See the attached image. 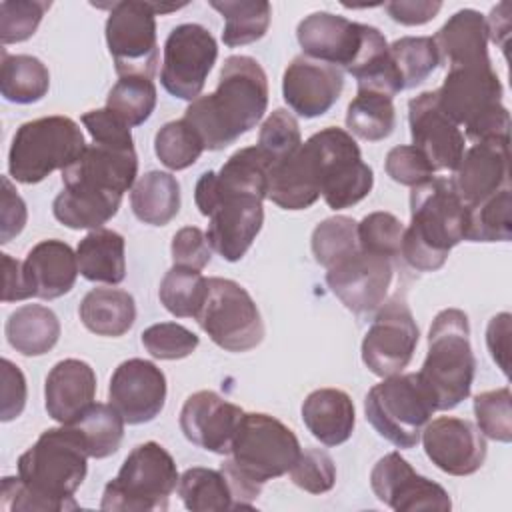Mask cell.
Instances as JSON below:
<instances>
[{
  "mask_svg": "<svg viewBox=\"0 0 512 512\" xmlns=\"http://www.w3.org/2000/svg\"><path fill=\"white\" fill-rule=\"evenodd\" d=\"M224 18L222 40L228 48L260 40L270 26L272 8L266 0H210Z\"/></svg>",
  "mask_w": 512,
  "mask_h": 512,
  "instance_id": "cell-37",
  "label": "cell"
},
{
  "mask_svg": "<svg viewBox=\"0 0 512 512\" xmlns=\"http://www.w3.org/2000/svg\"><path fill=\"white\" fill-rule=\"evenodd\" d=\"M178 494L192 512L234 510L230 484L222 470L202 466L188 468L178 480Z\"/></svg>",
  "mask_w": 512,
  "mask_h": 512,
  "instance_id": "cell-40",
  "label": "cell"
},
{
  "mask_svg": "<svg viewBox=\"0 0 512 512\" xmlns=\"http://www.w3.org/2000/svg\"><path fill=\"white\" fill-rule=\"evenodd\" d=\"M402 234V222L390 212H370L358 222V246L390 260L400 254Z\"/></svg>",
  "mask_w": 512,
  "mask_h": 512,
  "instance_id": "cell-49",
  "label": "cell"
},
{
  "mask_svg": "<svg viewBox=\"0 0 512 512\" xmlns=\"http://www.w3.org/2000/svg\"><path fill=\"white\" fill-rule=\"evenodd\" d=\"M88 452L74 426L44 430L18 458V476H4L0 508L66 512L78 510L74 492L86 478Z\"/></svg>",
  "mask_w": 512,
  "mask_h": 512,
  "instance_id": "cell-1",
  "label": "cell"
},
{
  "mask_svg": "<svg viewBox=\"0 0 512 512\" xmlns=\"http://www.w3.org/2000/svg\"><path fill=\"white\" fill-rule=\"evenodd\" d=\"M50 72L42 60L30 54H8L2 50L0 92L8 102L32 104L46 96Z\"/></svg>",
  "mask_w": 512,
  "mask_h": 512,
  "instance_id": "cell-36",
  "label": "cell"
},
{
  "mask_svg": "<svg viewBox=\"0 0 512 512\" xmlns=\"http://www.w3.org/2000/svg\"><path fill=\"white\" fill-rule=\"evenodd\" d=\"M310 246L314 260L330 268L358 250V222L348 216H330L314 228Z\"/></svg>",
  "mask_w": 512,
  "mask_h": 512,
  "instance_id": "cell-45",
  "label": "cell"
},
{
  "mask_svg": "<svg viewBox=\"0 0 512 512\" xmlns=\"http://www.w3.org/2000/svg\"><path fill=\"white\" fill-rule=\"evenodd\" d=\"M22 270L32 298L42 300H54L68 294L80 272L76 252L56 238L32 246L22 262Z\"/></svg>",
  "mask_w": 512,
  "mask_h": 512,
  "instance_id": "cell-27",
  "label": "cell"
},
{
  "mask_svg": "<svg viewBox=\"0 0 512 512\" xmlns=\"http://www.w3.org/2000/svg\"><path fill=\"white\" fill-rule=\"evenodd\" d=\"M194 200L200 214L208 216L206 238L212 250L228 262H238L262 230V198L220 188L214 172L208 170L196 182Z\"/></svg>",
  "mask_w": 512,
  "mask_h": 512,
  "instance_id": "cell-8",
  "label": "cell"
},
{
  "mask_svg": "<svg viewBox=\"0 0 512 512\" xmlns=\"http://www.w3.org/2000/svg\"><path fill=\"white\" fill-rule=\"evenodd\" d=\"M28 212L10 178H2V208H0V242L6 244L24 230Z\"/></svg>",
  "mask_w": 512,
  "mask_h": 512,
  "instance_id": "cell-57",
  "label": "cell"
},
{
  "mask_svg": "<svg viewBox=\"0 0 512 512\" xmlns=\"http://www.w3.org/2000/svg\"><path fill=\"white\" fill-rule=\"evenodd\" d=\"M210 340L228 352H246L264 338L260 310L248 290L228 278H208V292L196 316Z\"/></svg>",
  "mask_w": 512,
  "mask_h": 512,
  "instance_id": "cell-12",
  "label": "cell"
},
{
  "mask_svg": "<svg viewBox=\"0 0 512 512\" xmlns=\"http://www.w3.org/2000/svg\"><path fill=\"white\" fill-rule=\"evenodd\" d=\"M218 58V44L200 24L176 26L164 42L160 82L180 100H196Z\"/></svg>",
  "mask_w": 512,
  "mask_h": 512,
  "instance_id": "cell-14",
  "label": "cell"
},
{
  "mask_svg": "<svg viewBox=\"0 0 512 512\" xmlns=\"http://www.w3.org/2000/svg\"><path fill=\"white\" fill-rule=\"evenodd\" d=\"M510 140L476 142L454 170L452 186L470 208L510 186Z\"/></svg>",
  "mask_w": 512,
  "mask_h": 512,
  "instance_id": "cell-25",
  "label": "cell"
},
{
  "mask_svg": "<svg viewBox=\"0 0 512 512\" xmlns=\"http://www.w3.org/2000/svg\"><path fill=\"white\" fill-rule=\"evenodd\" d=\"M370 486L376 498L396 512H448L452 508L450 494L430 478L416 474L400 452H390L374 464Z\"/></svg>",
  "mask_w": 512,
  "mask_h": 512,
  "instance_id": "cell-17",
  "label": "cell"
},
{
  "mask_svg": "<svg viewBox=\"0 0 512 512\" xmlns=\"http://www.w3.org/2000/svg\"><path fill=\"white\" fill-rule=\"evenodd\" d=\"M438 60L452 68L488 66V30L486 18L472 8L458 10L432 36Z\"/></svg>",
  "mask_w": 512,
  "mask_h": 512,
  "instance_id": "cell-29",
  "label": "cell"
},
{
  "mask_svg": "<svg viewBox=\"0 0 512 512\" xmlns=\"http://www.w3.org/2000/svg\"><path fill=\"white\" fill-rule=\"evenodd\" d=\"M302 420L308 432L324 446H340L354 432L352 398L338 388H318L302 402Z\"/></svg>",
  "mask_w": 512,
  "mask_h": 512,
  "instance_id": "cell-30",
  "label": "cell"
},
{
  "mask_svg": "<svg viewBox=\"0 0 512 512\" xmlns=\"http://www.w3.org/2000/svg\"><path fill=\"white\" fill-rule=\"evenodd\" d=\"M320 172V196L328 208L344 210L364 200L374 186V172L362 160L350 132L328 126L306 140Z\"/></svg>",
  "mask_w": 512,
  "mask_h": 512,
  "instance_id": "cell-11",
  "label": "cell"
},
{
  "mask_svg": "<svg viewBox=\"0 0 512 512\" xmlns=\"http://www.w3.org/2000/svg\"><path fill=\"white\" fill-rule=\"evenodd\" d=\"M486 346H488V352H490L492 360L496 362V366L508 378V374H510V362H508V356H510V314L508 312H500V314L490 318L488 328H486Z\"/></svg>",
  "mask_w": 512,
  "mask_h": 512,
  "instance_id": "cell-58",
  "label": "cell"
},
{
  "mask_svg": "<svg viewBox=\"0 0 512 512\" xmlns=\"http://www.w3.org/2000/svg\"><path fill=\"white\" fill-rule=\"evenodd\" d=\"M468 206L450 178H432L410 192V226L404 228L400 254L420 272L444 266L450 250L466 240Z\"/></svg>",
  "mask_w": 512,
  "mask_h": 512,
  "instance_id": "cell-3",
  "label": "cell"
},
{
  "mask_svg": "<svg viewBox=\"0 0 512 512\" xmlns=\"http://www.w3.org/2000/svg\"><path fill=\"white\" fill-rule=\"evenodd\" d=\"M418 336L420 332L406 300L392 298L378 308L364 334L362 362L380 378L400 374L414 356Z\"/></svg>",
  "mask_w": 512,
  "mask_h": 512,
  "instance_id": "cell-15",
  "label": "cell"
},
{
  "mask_svg": "<svg viewBox=\"0 0 512 512\" xmlns=\"http://www.w3.org/2000/svg\"><path fill=\"white\" fill-rule=\"evenodd\" d=\"M388 16L394 22H400L404 26H420L430 22L442 8V2H426V0H418V2H388L386 6Z\"/></svg>",
  "mask_w": 512,
  "mask_h": 512,
  "instance_id": "cell-59",
  "label": "cell"
},
{
  "mask_svg": "<svg viewBox=\"0 0 512 512\" xmlns=\"http://www.w3.org/2000/svg\"><path fill=\"white\" fill-rule=\"evenodd\" d=\"M154 152L166 168L184 170L200 158V154L204 152V144L196 130L182 118L166 122L156 132Z\"/></svg>",
  "mask_w": 512,
  "mask_h": 512,
  "instance_id": "cell-46",
  "label": "cell"
},
{
  "mask_svg": "<svg viewBox=\"0 0 512 512\" xmlns=\"http://www.w3.org/2000/svg\"><path fill=\"white\" fill-rule=\"evenodd\" d=\"M4 332L8 344L22 356H42L56 346L60 320L48 306L26 304L8 316Z\"/></svg>",
  "mask_w": 512,
  "mask_h": 512,
  "instance_id": "cell-33",
  "label": "cell"
},
{
  "mask_svg": "<svg viewBox=\"0 0 512 512\" xmlns=\"http://www.w3.org/2000/svg\"><path fill=\"white\" fill-rule=\"evenodd\" d=\"M108 400L126 424H146L164 408L166 376L150 360H124L110 378Z\"/></svg>",
  "mask_w": 512,
  "mask_h": 512,
  "instance_id": "cell-19",
  "label": "cell"
},
{
  "mask_svg": "<svg viewBox=\"0 0 512 512\" xmlns=\"http://www.w3.org/2000/svg\"><path fill=\"white\" fill-rule=\"evenodd\" d=\"M344 88L342 70L308 56H296L282 76V96L292 112L302 118L326 114Z\"/></svg>",
  "mask_w": 512,
  "mask_h": 512,
  "instance_id": "cell-24",
  "label": "cell"
},
{
  "mask_svg": "<svg viewBox=\"0 0 512 512\" xmlns=\"http://www.w3.org/2000/svg\"><path fill=\"white\" fill-rule=\"evenodd\" d=\"M422 446L436 468L450 476H468L486 460V440L470 420L440 416L422 430Z\"/></svg>",
  "mask_w": 512,
  "mask_h": 512,
  "instance_id": "cell-20",
  "label": "cell"
},
{
  "mask_svg": "<svg viewBox=\"0 0 512 512\" xmlns=\"http://www.w3.org/2000/svg\"><path fill=\"white\" fill-rule=\"evenodd\" d=\"M200 344V338L182 324L158 322L142 332V346L158 360H180L190 356Z\"/></svg>",
  "mask_w": 512,
  "mask_h": 512,
  "instance_id": "cell-50",
  "label": "cell"
},
{
  "mask_svg": "<svg viewBox=\"0 0 512 512\" xmlns=\"http://www.w3.org/2000/svg\"><path fill=\"white\" fill-rule=\"evenodd\" d=\"M106 108L130 128L144 124L156 108V86L146 76H120L106 98Z\"/></svg>",
  "mask_w": 512,
  "mask_h": 512,
  "instance_id": "cell-43",
  "label": "cell"
},
{
  "mask_svg": "<svg viewBox=\"0 0 512 512\" xmlns=\"http://www.w3.org/2000/svg\"><path fill=\"white\" fill-rule=\"evenodd\" d=\"M268 106V80L258 60L230 56L224 60L218 86L198 96L184 112V120L200 136L204 150H222L250 132Z\"/></svg>",
  "mask_w": 512,
  "mask_h": 512,
  "instance_id": "cell-2",
  "label": "cell"
},
{
  "mask_svg": "<svg viewBox=\"0 0 512 512\" xmlns=\"http://www.w3.org/2000/svg\"><path fill=\"white\" fill-rule=\"evenodd\" d=\"M156 16L152 2L122 0L110 4L106 44L118 76H154L158 64Z\"/></svg>",
  "mask_w": 512,
  "mask_h": 512,
  "instance_id": "cell-13",
  "label": "cell"
},
{
  "mask_svg": "<svg viewBox=\"0 0 512 512\" xmlns=\"http://www.w3.org/2000/svg\"><path fill=\"white\" fill-rule=\"evenodd\" d=\"M2 406H0V420L10 422L18 418L26 406V378L22 370L10 362L8 358L2 360Z\"/></svg>",
  "mask_w": 512,
  "mask_h": 512,
  "instance_id": "cell-56",
  "label": "cell"
},
{
  "mask_svg": "<svg viewBox=\"0 0 512 512\" xmlns=\"http://www.w3.org/2000/svg\"><path fill=\"white\" fill-rule=\"evenodd\" d=\"M502 82L488 66L452 68L436 90L446 116L464 126L466 138L476 142L510 140V114L502 104Z\"/></svg>",
  "mask_w": 512,
  "mask_h": 512,
  "instance_id": "cell-5",
  "label": "cell"
},
{
  "mask_svg": "<svg viewBox=\"0 0 512 512\" xmlns=\"http://www.w3.org/2000/svg\"><path fill=\"white\" fill-rule=\"evenodd\" d=\"M384 168L394 182L410 188L432 180L436 172L428 158L416 146H394L386 154Z\"/></svg>",
  "mask_w": 512,
  "mask_h": 512,
  "instance_id": "cell-53",
  "label": "cell"
},
{
  "mask_svg": "<svg viewBox=\"0 0 512 512\" xmlns=\"http://www.w3.org/2000/svg\"><path fill=\"white\" fill-rule=\"evenodd\" d=\"M136 174L138 156L134 148L90 144L74 164L62 170V184L122 198L132 188Z\"/></svg>",
  "mask_w": 512,
  "mask_h": 512,
  "instance_id": "cell-21",
  "label": "cell"
},
{
  "mask_svg": "<svg viewBox=\"0 0 512 512\" xmlns=\"http://www.w3.org/2000/svg\"><path fill=\"white\" fill-rule=\"evenodd\" d=\"M300 144L302 136L296 118L288 110L278 108L262 122L256 146L262 150V154L270 160L272 166L290 156L292 152H296Z\"/></svg>",
  "mask_w": 512,
  "mask_h": 512,
  "instance_id": "cell-48",
  "label": "cell"
},
{
  "mask_svg": "<svg viewBox=\"0 0 512 512\" xmlns=\"http://www.w3.org/2000/svg\"><path fill=\"white\" fill-rule=\"evenodd\" d=\"M50 6V2L40 0L0 2V42L6 46L32 38Z\"/></svg>",
  "mask_w": 512,
  "mask_h": 512,
  "instance_id": "cell-51",
  "label": "cell"
},
{
  "mask_svg": "<svg viewBox=\"0 0 512 512\" xmlns=\"http://www.w3.org/2000/svg\"><path fill=\"white\" fill-rule=\"evenodd\" d=\"M242 414L240 406L220 394L212 390H198L186 398L180 410V430L188 442L202 450L230 454Z\"/></svg>",
  "mask_w": 512,
  "mask_h": 512,
  "instance_id": "cell-22",
  "label": "cell"
},
{
  "mask_svg": "<svg viewBox=\"0 0 512 512\" xmlns=\"http://www.w3.org/2000/svg\"><path fill=\"white\" fill-rule=\"evenodd\" d=\"M436 404L418 372L392 374L372 386L364 400V414L372 428L396 448H414Z\"/></svg>",
  "mask_w": 512,
  "mask_h": 512,
  "instance_id": "cell-9",
  "label": "cell"
},
{
  "mask_svg": "<svg viewBox=\"0 0 512 512\" xmlns=\"http://www.w3.org/2000/svg\"><path fill=\"white\" fill-rule=\"evenodd\" d=\"M96 374L92 366L78 358H66L52 366L44 384V406L52 420L72 424L94 404Z\"/></svg>",
  "mask_w": 512,
  "mask_h": 512,
  "instance_id": "cell-26",
  "label": "cell"
},
{
  "mask_svg": "<svg viewBox=\"0 0 512 512\" xmlns=\"http://www.w3.org/2000/svg\"><path fill=\"white\" fill-rule=\"evenodd\" d=\"M408 124L412 146L428 158L432 168L454 172L466 150L464 132L440 108L436 90L408 102Z\"/></svg>",
  "mask_w": 512,
  "mask_h": 512,
  "instance_id": "cell-18",
  "label": "cell"
},
{
  "mask_svg": "<svg viewBox=\"0 0 512 512\" xmlns=\"http://www.w3.org/2000/svg\"><path fill=\"white\" fill-rule=\"evenodd\" d=\"M510 238H512V190L508 186L468 208L466 240L508 242Z\"/></svg>",
  "mask_w": 512,
  "mask_h": 512,
  "instance_id": "cell-42",
  "label": "cell"
},
{
  "mask_svg": "<svg viewBox=\"0 0 512 512\" xmlns=\"http://www.w3.org/2000/svg\"><path fill=\"white\" fill-rule=\"evenodd\" d=\"M268 198L284 210H306L320 198V172L308 142L270 166Z\"/></svg>",
  "mask_w": 512,
  "mask_h": 512,
  "instance_id": "cell-28",
  "label": "cell"
},
{
  "mask_svg": "<svg viewBox=\"0 0 512 512\" xmlns=\"http://www.w3.org/2000/svg\"><path fill=\"white\" fill-rule=\"evenodd\" d=\"M134 216L150 226H166L180 210V184L170 172L150 170L130 192Z\"/></svg>",
  "mask_w": 512,
  "mask_h": 512,
  "instance_id": "cell-34",
  "label": "cell"
},
{
  "mask_svg": "<svg viewBox=\"0 0 512 512\" xmlns=\"http://www.w3.org/2000/svg\"><path fill=\"white\" fill-rule=\"evenodd\" d=\"M476 358L470 346L468 316L458 308L436 314L428 332V354L418 372L436 410H452L470 396Z\"/></svg>",
  "mask_w": 512,
  "mask_h": 512,
  "instance_id": "cell-4",
  "label": "cell"
},
{
  "mask_svg": "<svg viewBox=\"0 0 512 512\" xmlns=\"http://www.w3.org/2000/svg\"><path fill=\"white\" fill-rule=\"evenodd\" d=\"M82 124L90 132L94 144L112 148H134L130 126L108 108L88 110L86 114H82Z\"/></svg>",
  "mask_w": 512,
  "mask_h": 512,
  "instance_id": "cell-54",
  "label": "cell"
},
{
  "mask_svg": "<svg viewBox=\"0 0 512 512\" xmlns=\"http://www.w3.org/2000/svg\"><path fill=\"white\" fill-rule=\"evenodd\" d=\"M82 324L98 334L118 338L126 334L136 320L132 294L120 288H92L78 308Z\"/></svg>",
  "mask_w": 512,
  "mask_h": 512,
  "instance_id": "cell-32",
  "label": "cell"
},
{
  "mask_svg": "<svg viewBox=\"0 0 512 512\" xmlns=\"http://www.w3.org/2000/svg\"><path fill=\"white\" fill-rule=\"evenodd\" d=\"M474 416L478 430L496 442L512 440V394L508 386L486 390L474 396Z\"/></svg>",
  "mask_w": 512,
  "mask_h": 512,
  "instance_id": "cell-47",
  "label": "cell"
},
{
  "mask_svg": "<svg viewBox=\"0 0 512 512\" xmlns=\"http://www.w3.org/2000/svg\"><path fill=\"white\" fill-rule=\"evenodd\" d=\"M390 56L400 72L404 88L422 84L440 64L432 36H404L390 44Z\"/></svg>",
  "mask_w": 512,
  "mask_h": 512,
  "instance_id": "cell-44",
  "label": "cell"
},
{
  "mask_svg": "<svg viewBox=\"0 0 512 512\" xmlns=\"http://www.w3.org/2000/svg\"><path fill=\"white\" fill-rule=\"evenodd\" d=\"M80 126L68 116H44L24 122L8 152V172L16 182L36 184L54 170L74 164L86 150Z\"/></svg>",
  "mask_w": 512,
  "mask_h": 512,
  "instance_id": "cell-7",
  "label": "cell"
},
{
  "mask_svg": "<svg viewBox=\"0 0 512 512\" xmlns=\"http://www.w3.org/2000/svg\"><path fill=\"white\" fill-rule=\"evenodd\" d=\"M510 4L502 2L496 8H492L488 20H486V30H488V38L494 44H500L506 50V42L510 36V16H508Z\"/></svg>",
  "mask_w": 512,
  "mask_h": 512,
  "instance_id": "cell-61",
  "label": "cell"
},
{
  "mask_svg": "<svg viewBox=\"0 0 512 512\" xmlns=\"http://www.w3.org/2000/svg\"><path fill=\"white\" fill-rule=\"evenodd\" d=\"M122 198L80 188H62L52 202L54 218L72 230H98L116 216Z\"/></svg>",
  "mask_w": 512,
  "mask_h": 512,
  "instance_id": "cell-35",
  "label": "cell"
},
{
  "mask_svg": "<svg viewBox=\"0 0 512 512\" xmlns=\"http://www.w3.org/2000/svg\"><path fill=\"white\" fill-rule=\"evenodd\" d=\"M80 274L90 282L120 284L126 278V242L124 236L98 228L88 232L76 248Z\"/></svg>",
  "mask_w": 512,
  "mask_h": 512,
  "instance_id": "cell-31",
  "label": "cell"
},
{
  "mask_svg": "<svg viewBox=\"0 0 512 512\" xmlns=\"http://www.w3.org/2000/svg\"><path fill=\"white\" fill-rule=\"evenodd\" d=\"M366 30L368 24L330 12H314L298 24L296 38L304 56L348 70L364 44Z\"/></svg>",
  "mask_w": 512,
  "mask_h": 512,
  "instance_id": "cell-23",
  "label": "cell"
},
{
  "mask_svg": "<svg viewBox=\"0 0 512 512\" xmlns=\"http://www.w3.org/2000/svg\"><path fill=\"white\" fill-rule=\"evenodd\" d=\"M346 126L354 136L368 142L388 138L396 126L392 98L378 92L358 90L356 98L348 104Z\"/></svg>",
  "mask_w": 512,
  "mask_h": 512,
  "instance_id": "cell-39",
  "label": "cell"
},
{
  "mask_svg": "<svg viewBox=\"0 0 512 512\" xmlns=\"http://www.w3.org/2000/svg\"><path fill=\"white\" fill-rule=\"evenodd\" d=\"M124 418L112 404L94 402L70 426L80 434L90 458H108L118 452L124 438Z\"/></svg>",
  "mask_w": 512,
  "mask_h": 512,
  "instance_id": "cell-38",
  "label": "cell"
},
{
  "mask_svg": "<svg viewBox=\"0 0 512 512\" xmlns=\"http://www.w3.org/2000/svg\"><path fill=\"white\" fill-rule=\"evenodd\" d=\"M208 292V280L200 270L172 266L158 288V298L164 308L178 318H196Z\"/></svg>",
  "mask_w": 512,
  "mask_h": 512,
  "instance_id": "cell-41",
  "label": "cell"
},
{
  "mask_svg": "<svg viewBox=\"0 0 512 512\" xmlns=\"http://www.w3.org/2000/svg\"><path fill=\"white\" fill-rule=\"evenodd\" d=\"M332 294L354 314H370L384 304L392 282V260L358 246L352 254L326 268Z\"/></svg>",
  "mask_w": 512,
  "mask_h": 512,
  "instance_id": "cell-16",
  "label": "cell"
},
{
  "mask_svg": "<svg viewBox=\"0 0 512 512\" xmlns=\"http://www.w3.org/2000/svg\"><path fill=\"white\" fill-rule=\"evenodd\" d=\"M178 468L172 454L158 442L132 448L116 478L102 492V510L110 512H162L178 486Z\"/></svg>",
  "mask_w": 512,
  "mask_h": 512,
  "instance_id": "cell-6",
  "label": "cell"
},
{
  "mask_svg": "<svg viewBox=\"0 0 512 512\" xmlns=\"http://www.w3.org/2000/svg\"><path fill=\"white\" fill-rule=\"evenodd\" d=\"M172 260L176 266L202 270L212 258V246L206 234L196 226L180 228L172 238Z\"/></svg>",
  "mask_w": 512,
  "mask_h": 512,
  "instance_id": "cell-55",
  "label": "cell"
},
{
  "mask_svg": "<svg viewBox=\"0 0 512 512\" xmlns=\"http://www.w3.org/2000/svg\"><path fill=\"white\" fill-rule=\"evenodd\" d=\"M2 268H4V290H2V300L4 302H16V300H26L32 298L26 280H24V270L18 260H14L10 254H2Z\"/></svg>",
  "mask_w": 512,
  "mask_h": 512,
  "instance_id": "cell-60",
  "label": "cell"
},
{
  "mask_svg": "<svg viewBox=\"0 0 512 512\" xmlns=\"http://www.w3.org/2000/svg\"><path fill=\"white\" fill-rule=\"evenodd\" d=\"M300 452L296 434L284 422L264 412H244L230 446V462L250 482L264 486L288 474Z\"/></svg>",
  "mask_w": 512,
  "mask_h": 512,
  "instance_id": "cell-10",
  "label": "cell"
},
{
  "mask_svg": "<svg viewBox=\"0 0 512 512\" xmlns=\"http://www.w3.org/2000/svg\"><path fill=\"white\" fill-rule=\"evenodd\" d=\"M290 480L310 494H324L336 484V464L326 450L306 448L290 468Z\"/></svg>",
  "mask_w": 512,
  "mask_h": 512,
  "instance_id": "cell-52",
  "label": "cell"
}]
</instances>
